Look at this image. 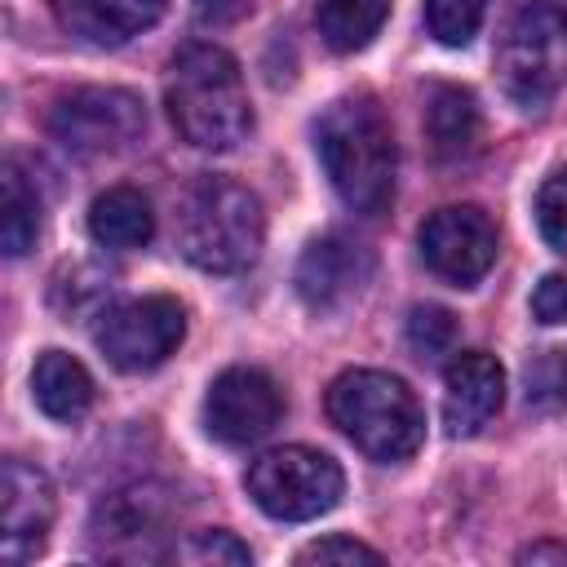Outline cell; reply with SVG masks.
I'll return each instance as SVG.
<instances>
[{
    "instance_id": "obj_18",
    "label": "cell",
    "mask_w": 567,
    "mask_h": 567,
    "mask_svg": "<svg viewBox=\"0 0 567 567\" xmlns=\"http://www.w3.org/2000/svg\"><path fill=\"white\" fill-rule=\"evenodd\" d=\"M89 235L102 244V248H146L151 235H155V213L146 204L142 190L133 186H111L93 199L89 208Z\"/></svg>"
},
{
    "instance_id": "obj_28",
    "label": "cell",
    "mask_w": 567,
    "mask_h": 567,
    "mask_svg": "<svg viewBox=\"0 0 567 567\" xmlns=\"http://www.w3.org/2000/svg\"><path fill=\"white\" fill-rule=\"evenodd\" d=\"M257 0H195V13L199 22H213V27H226V22H239Z\"/></svg>"
},
{
    "instance_id": "obj_26",
    "label": "cell",
    "mask_w": 567,
    "mask_h": 567,
    "mask_svg": "<svg viewBox=\"0 0 567 567\" xmlns=\"http://www.w3.org/2000/svg\"><path fill=\"white\" fill-rule=\"evenodd\" d=\"M297 563H381V549L350 540V536H323L297 554Z\"/></svg>"
},
{
    "instance_id": "obj_19",
    "label": "cell",
    "mask_w": 567,
    "mask_h": 567,
    "mask_svg": "<svg viewBox=\"0 0 567 567\" xmlns=\"http://www.w3.org/2000/svg\"><path fill=\"white\" fill-rule=\"evenodd\" d=\"M40 235V190L18 168V159H4L0 177V244L9 257H22Z\"/></svg>"
},
{
    "instance_id": "obj_15",
    "label": "cell",
    "mask_w": 567,
    "mask_h": 567,
    "mask_svg": "<svg viewBox=\"0 0 567 567\" xmlns=\"http://www.w3.org/2000/svg\"><path fill=\"white\" fill-rule=\"evenodd\" d=\"M49 4H53V18L62 22V31H71L89 44H102V49H115V44L142 35L164 13V0H49Z\"/></svg>"
},
{
    "instance_id": "obj_3",
    "label": "cell",
    "mask_w": 567,
    "mask_h": 567,
    "mask_svg": "<svg viewBox=\"0 0 567 567\" xmlns=\"http://www.w3.org/2000/svg\"><path fill=\"white\" fill-rule=\"evenodd\" d=\"M177 239L190 266L208 275H239L257 261L261 239H266L261 199L230 177L204 173L182 195Z\"/></svg>"
},
{
    "instance_id": "obj_6",
    "label": "cell",
    "mask_w": 567,
    "mask_h": 567,
    "mask_svg": "<svg viewBox=\"0 0 567 567\" xmlns=\"http://www.w3.org/2000/svg\"><path fill=\"white\" fill-rule=\"evenodd\" d=\"M341 465L315 447H270L248 465V496L279 523H306L341 501Z\"/></svg>"
},
{
    "instance_id": "obj_16",
    "label": "cell",
    "mask_w": 567,
    "mask_h": 567,
    "mask_svg": "<svg viewBox=\"0 0 567 567\" xmlns=\"http://www.w3.org/2000/svg\"><path fill=\"white\" fill-rule=\"evenodd\" d=\"M425 142L430 151L443 159V164H456V159H470L478 151V137H483V115H478V102L470 89L461 84H434L425 93Z\"/></svg>"
},
{
    "instance_id": "obj_24",
    "label": "cell",
    "mask_w": 567,
    "mask_h": 567,
    "mask_svg": "<svg viewBox=\"0 0 567 567\" xmlns=\"http://www.w3.org/2000/svg\"><path fill=\"white\" fill-rule=\"evenodd\" d=\"M177 558H186V563H230V567L252 563L248 545H244L239 536L221 532V527H213V532H190V536L177 545Z\"/></svg>"
},
{
    "instance_id": "obj_20",
    "label": "cell",
    "mask_w": 567,
    "mask_h": 567,
    "mask_svg": "<svg viewBox=\"0 0 567 567\" xmlns=\"http://www.w3.org/2000/svg\"><path fill=\"white\" fill-rule=\"evenodd\" d=\"M385 13H390V0H319L315 22L332 53H354L381 31Z\"/></svg>"
},
{
    "instance_id": "obj_7",
    "label": "cell",
    "mask_w": 567,
    "mask_h": 567,
    "mask_svg": "<svg viewBox=\"0 0 567 567\" xmlns=\"http://www.w3.org/2000/svg\"><path fill=\"white\" fill-rule=\"evenodd\" d=\"M186 337V310L177 297L151 292V297H128L120 306H106L97 315L93 341L106 354L111 368L120 372H151L159 368Z\"/></svg>"
},
{
    "instance_id": "obj_10",
    "label": "cell",
    "mask_w": 567,
    "mask_h": 567,
    "mask_svg": "<svg viewBox=\"0 0 567 567\" xmlns=\"http://www.w3.org/2000/svg\"><path fill=\"white\" fill-rule=\"evenodd\" d=\"M284 412L279 385L261 368H226L204 399V425L226 447H248L275 430Z\"/></svg>"
},
{
    "instance_id": "obj_13",
    "label": "cell",
    "mask_w": 567,
    "mask_h": 567,
    "mask_svg": "<svg viewBox=\"0 0 567 567\" xmlns=\"http://www.w3.org/2000/svg\"><path fill=\"white\" fill-rule=\"evenodd\" d=\"M372 279V257L363 244L346 239V235H323L315 239L301 261H297V297L310 306V310H337L346 306L363 284Z\"/></svg>"
},
{
    "instance_id": "obj_21",
    "label": "cell",
    "mask_w": 567,
    "mask_h": 567,
    "mask_svg": "<svg viewBox=\"0 0 567 567\" xmlns=\"http://www.w3.org/2000/svg\"><path fill=\"white\" fill-rule=\"evenodd\" d=\"M483 13H487V0H425V27L447 49L470 44L483 27Z\"/></svg>"
},
{
    "instance_id": "obj_9",
    "label": "cell",
    "mask_w": 567,
    "mask_h": 567,
    "mask_svg": "<svg viewBox=\"0 0 567 567\" xmlns=\"http://www.w3.org/2000/svg\"><path fill=\"white\" fill-rule=\"evenodd\" d=\"M421 257L439 279L470 288L496 261V221L478 204H447L425 217Z\"/></svg>"
},
{
    "instance_id": "obj_1",
    "label": "cell",
    "mask_w": 567,
    "mask_h": 567,
    "mask_svg": "<svg viewBox=\"0 0 567 567\" xmlns=\"http://www.w3.org/2000/svg\"><path fill=\"white\" fill-rule=\"evenodd\" d=\"M315 151L346 208L363 217H377L390 208L399 146H394V128L377 97L368 93L337 97L315 124Z\"/></svg>"
},
{
    "instance_id": "obj_27",
    "label": "cell",
    "mask_w": 567,
    "mask_h": 567,
    "mask_svg": "<svg viewBox=\"0 0 567 567\" xmlns=\"http://www.w3.org/2000/svg\"><path fill=\"white\" fill-rule=\"evenodd\" d=\"M532 315L540 323H567V275H545L532 292Z\"/></svg>"
},
{
    "instance_id": "obj_25",
    "label": "cell",
    "mask_w": 567,
    "mask_h": 567,
    "mask_svg": "<svg viewBox=\"0 0 567 567\" xmlns=\"http://www.w3.org/2000/svg\"><path fill=\"white\" fill-rule=\"evenodd\" d=\"M527 403L567 408V350H549L536 368H527Z\"/></svg>"
},
{
    "instance_id": "obj_2",
    "label": "cell",
    "mask_w": 567,
    "mask_h": 567,
    "mask_svg": "<svg viewBox=\"0 0 567 567\" xmlns=\"http://www.w3.org/2000/svg\"><path fill=\"white\" fill-rule=\"evenodd\" d=\"M173 128L199 151H230L252 128V106L239 62L217 44H186L164 84Z\"/></svg>"
},
{
    "instance_id": "obj_11",
    "label": "cell",
    "mask_w": 567,
    "mask_h": 567,
    "mask_svg": "<svg viewBox=\"0 0 567 567\" xmlns=\"http://www.w3.org/2000/svg\"><path fill=\"white\" fill-rule=\"evenodd\" d=\"M58 514L53 483L40 465L9 456L0 465V554L4 563H27L44 549Z\"/></svg>"
},
{
    "instance_id": "obj_12",
    "label": "cell",
    "mask_w": 567,
    "mask_h": 567,
    "mask_svg": "<svg viewBox=\"0 0 567 567\" xmlns=\"http://www.w3.org/2000/svg\"><path fill=\"white\" fill-rule=\"evenodd\" d=\"M168 527V505L155 487L111 492L93 514V549L102 558H155V540Z\"/></svg>"
},
{
    "instance_id": "obj_4",
    "label": "cell",
    "mask_w": 567,
    "mask_h": 567,
    "mask_svg": "<svg viewBox=\"0 0 567 567\" xmlns=\"http://www.w3.org/2000/svg\"><path fill=\"white\" fill-rule=\"evenodd\" d=\"M328 416L332 425L372 461H408L425 439V416L408 381L377 372V368H350L328 385Z\"/></svg>"
},
{
    "instance_id": "obj_17",
    "label": "cell",
    "mask_w": 567,
    "mask_h": 567,
    "mask_svg": "<svg viewBox=\"0 0 567 567\" xmlns=\"http://www.w3.org/2000/svg\"><path fill=\"white\" fill-rule=\"evenodd\" d=\"M31 394L35 408L53 421H80L93 408V377L89 368L66 350H44L31 368Z\"/></svg>"
},
{
    "instance_id": "obj_14",
    "label": "cell",
    "mask_w": 567,
    "mask_h": 567,
    "mask_svg": "<svg viewBox=\"0 0 567 567\" xmlns=\"http://www.w3.org/2000/svg\"><path fill=\"white\" fill-rule=\"evenodd\" d=\"M505 403V368L487 350H461L443 368V421L456 439L478 434Z\"/></svg>"
},
{
    "instance_id": "obj_22",
    "label": "cell",
    "mask_w": 567,
    "mask_h": 567,
    "mask_svg": "<svg viewBox=\"0 0 567 567\" xmlns=\"http://www.w3.org/2000/svg\"><path fill=\"white\" fill-rule=\"evenodd\" d=\"M408 346L416 359H443L456 346V315L443 306H416L408 315Z\"/></svg>"
},
{
    "instance_id": "obj_23",
    "label": "cell",
    "mask_w": 567,
    "mask_h": 567,
    "mask_svg": "<svg viewBox=\"0 0 567 567\" xmlns=\"http://www.w3.org/2000/svg\"><path fill=\"white\" fill-rule=\"evenodd\" d=\"M536 226L554 252H567V168L545 177V186L536 190Z\"/></svg>"
},
{
    "instance_id": "obj_29",
    "label": "cell",
    "mask_w": 567,
    "mask_h": 567,
    "mask_svg": "<svg viewBox=\"0 0 567 567\" xmlns=\"http://www.w3.org/2000/svg\"><path fill=\"white\" fill-rule=\"evenodd\" d=\"M518 563H567V540H536L518 554Z\"/></svg>"
},
{
    "instance_id": "obj_5",
    "label": "cell",
    "mask_w": 567,
    "mask_h": 567,
    "mask_svg": "<svg viewBox=\"0 0 567 567\" xmlns=\"http://www.w3.org/2000/svg\"><path fill=\"white\" fill-rule=\"evenodd\" d=\"M496 75L514 106H549L567 80V18L554 4H523L501 31Z\"/></svg>"
},
{
    "instance_id": "obj_8",
    "label": "cell",
    "mask_w": 567,
    "mask_h": 567,
    "mask_svg": "<svg viewBox=\"0 0 567 567\" xmlns=\"http://www.w3.org/2000/svg\"><path fill=\"white\" fill-rule=\"evenodd\" d=\"M146 128V106L128 89H71L49 111V133L71 155H115L128 151Z\"/></svg>"
}]
</instances>
